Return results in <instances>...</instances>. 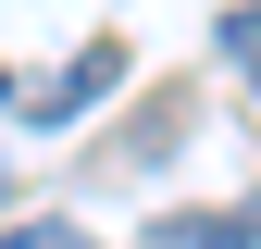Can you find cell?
<instances>
[{"label":"cell","mask_w":261,"mask_h":249,"mask_svg":"<svg viewBox=\"0 0 261 249\" xmlns=\"http://www.w3.org/2000/svg\"><path fill=\"white\" fill-rule=\"evenodd\" d=\"M112 75H124V50H87L75 75H62V87H38V100H25V112H38V124H62V112H87V100H100Z\"/></svg>","instance_id":"1"},{"label":"cell","mask_w":261,"mask_h":249,"mask_svg":"<svg viewBox=\"0 0 261 249\" xmlns=\"http://www.w3.org/2000/svg\"><path fill=\"white\" fill-rule=\"evenodd\" d=\"M149 249H249V212H162Z\"/></svg>","instance_id":"2"},{"label":"cell","mask_w":261,"mask_h":249,"mask_svg":"<svg viewBox=\"0 0 261 249\" xmlns=\"http://www.w3.org/2000/svg\"><path fill=\"white\" fill-rule=\"evenodd\" d=\"M224 62H237V87L261 100V0H237V13H224Z\"/></svg>","instance_id":"3"},{"label":"cell","mask_w":261,"mask_h":249,"mask_svg":"<svg viewBox=\"0 0 261 249\" xmlns=\"http://www.w3.org/2000/svg\"><path fill=\"white\" fill-rule=\"evenodd\" d=\"M0 249H87V225H62V212H50V225H13Z\"/></svg>","instance_id":"4"},{"label":"cell","mask_w":261,"mask_h":249,"mask_svg":"<svg viewBox=\"0 0 261 249\" xmlns=\"http://www.w3.org/2000/svg\"><path fill=\"white\" fill-rule=\"evenodd\" d=\"M0 212H13V162H0Z\"/></svg>","instance_id":"5"}]
</instances>
